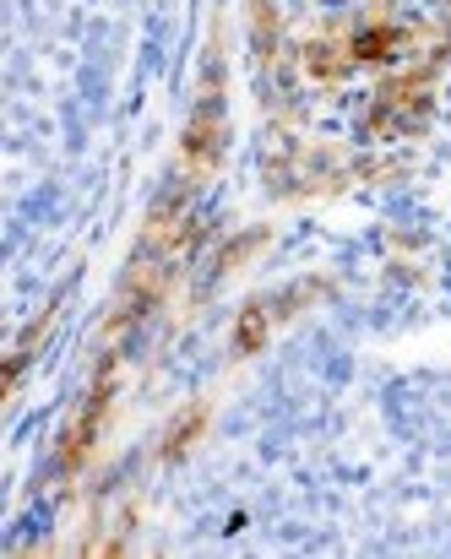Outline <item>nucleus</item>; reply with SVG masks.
<instances>
[{"mask_svg":"<svg viewBox=\"0 0 451 559\" xmlns=\"http://www.w3.org/2000/svg\"><path fill=\"white\" fill-rule=\"evenodd\" d=\"M109 402H115V359L82 391V402H76V413H71V424H66V435H60V473H66V478L93 456L98 429H104V418H109Z\"/></svg>","mask_w":451,"mask_h":559,"instance_id":"nucleus-1","label":"nucleus"},{"mask_svg":"<svg viewBox=\"0 0 451 559\" xmlns=\"http://www.w3.org/2000/svg\"><path fill=\"white\" fill-rule=\"evenodd\" d=\"M218 158H224V98L207 87L202 93V104H197V115H191V126H186V147H180V186H202L213 169H218Z\"/></svg>","mask_w":451,"mask_h":559,"instance_id":"nucleus-2","label":"nucleus"},{"mask_svg":"<svg viewBox=\"0 0 451 559\" xmlns=\"http://www.w3.org/2000/svg\"><path fill=\"white\" fill-rule=\"evenodd\" d=\"M425 87H430L425 76H403V82H392V87L381 93V104H376V115H370V126H376V131H387V126L397 131V126H408V120H419V115H425V98H430Z\"/></svg>","mask_w":451,"mask_h":559,"instance_id":"nucleus-3","label":"nucleus"},{"mask_svg":"<svg viewBox=\"0 0 451 559\" xmlns=\"http://www.w3.org/2000/svg\"><path fill=\"white\" fill-rule=\"evenodd\" d=\"M403 44H408V33H403V27H392V22H381V27H365V33H354V38H348V49H343V66L392 60Z\"/></svg>","mask_w":451,"mask_h":559,"instance_id":"nucleus-4","label":"nucleus"},{"mask_svg":"<svg viewBox=\"0 0 451 559\" xmlns=\"http://www.w3.org/2000/svg\"><path fill=\"white\" fill-rule=\"evenodd\" d=\"M272 321H277V305H272V299H250V305L239 310V326H234V354H239V359L261 354V343L272 337Z\"/></svg>","mask_w":451,"mask_h":559,"instance_id":"nucleus-5","label":"nucleus"},{"mask_svg":"<svg viewBox=\"0 0 451 559\" xmlns=\"http://www.w3.org/2000/svg\"><path fill=\"white\" fill-rule=\"evenodd\" d=\"M197 429H202V407H191V413H186V418L169 429V445H164V456H180V451L191 445V435H197Z\"/></svg>","mask_w":451,"mask_h":559,"instance_id":"nucleus-6","label":"nucleus"}]
</instances>
